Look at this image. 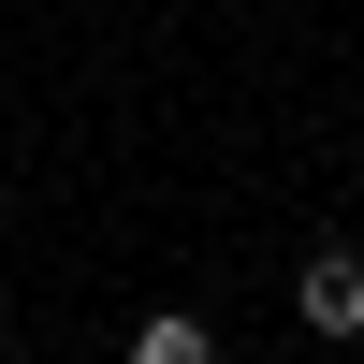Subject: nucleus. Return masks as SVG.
<instances>
[{
  "label": "nucleus",
  "instance_id": "nucleus-2",
  "mask_svg": "<svg viewBox=\"0 0 364 364\" xmlns=\"http://www.w3.org/2000/svg\"><path fill=\"white\" fill-rule=\"evenodd\" d=\"M132 364H219V336L190 306H161V321H132Z\"/></svg>",
  "mask_w": 364,
  "mask_h": 364
},
{
  "label": "nucleus",
  "instance_id": "nucleus-1",
  "mask_svg": "<svg viewBox=\"0 0 364 364\" xmlns=\"http://www.w3.org/2000/svg\"><path fill=\"white\" fill-rule=\"evenodd\" d=\"M291 321H306V336H364V248H321L306 277H291Z\"/></svg>",
  "mask_w": 364,
  "mask_h": 364
},
{
  "label": "nucleus",
  "instance_id": "nucleus-3",
  "mask_svg": "<svg viewBox=\"0 0 364 364\" xmlns=\"http://www.w3.org/2000/svg\"><path fill=\"white\" fill-rule=\"evenodd\" d=\"M350 350H364V336H350Z\"/></svg>",
  "mask_w": 364,
  "mask_h": 364
}]
</instances>
